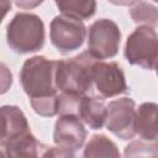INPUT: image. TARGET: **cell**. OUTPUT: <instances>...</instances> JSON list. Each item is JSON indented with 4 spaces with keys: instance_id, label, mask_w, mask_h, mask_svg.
<instances>
[{
    "instance_id": "1",
    "label": "cell",
    "mask_w": 158,
    "mask_h": 158,
    "mask_svg": "<svg viewBox=\"0 0 158 158\" xmlns=\"http://www.w3.org/2000/svg\"><path fill=\"white\" fill-rule=\"evenodd\" d=\"M96 59L88 51L62 60H56L54 85L58 91L73 95L91 93V73Z\"/></svg>"
},
{
    "instance_id": "2",
    "label": "cell",
    "mask_w": 158,
    "mask_h": 158,
    "mask_svg": "<svg viewBox=\"0 0 158 158\" xmlns=\"http://www.w3.org/2000/svg\"><path fill=\"white\" fill-rule=\"evenodd\" d=\"M44 23L42 19L31 12H19L6 27V42L17 54L40 51L44 44Z\"/></svg>"
},
{
    "instance_id": "3",
    "label": "cell",
    "mask_w": 158,
    "mask_h": 158,
    "mask_svg": "<svg viewBox=\"0 0 158 158\" xmlns=\"http://www.w3.org/2000/svg\"><path fill=\"white\" fill-rule=\"evenodd\" d=\"M54 68L56 60L44 56H35L23 62L20 70V83L30 100L58 94L54 85Z\"/></svg>"
},
{
    "instance_id": "4",
    "label": "cell",
    "mask_w": 158,
    "mask_h": 158,
    "mask_svg": "<svg viewBox=\"0 0 158 158\" xmlns=\"http://www.w3.org/2000/svg\"><path fill=\"white\" fill-rule=\"evenodd\" d=\"M158 53V36L154 27L141 25L128 37L123 54L131 65L154 70Z\"/></svg>"
},
{
    "instance_id": "5",
    "label": "cell",
    "mask_w": 158,
    "mask_h": 158,
    "mask_svg": "<svg viewBox=\"0 0 158 158\" xmlns=\"http://www.w3.org/2000/svg\"><path fill=\"white\" fill-rule=\"evenodd\" d=\"M88 52L96 59L104 60L114 58L120 49L121 31L117 23L110 19H99L94 21L89 30Z\"/></svg>"
},
{
    "instance_id": "6",
    "label": "cell",
    "mask_w": 158,
    "mask_h": 158,
    "mask_svg": "<svg viewBox=\"0 0 158 158\" xmlns=\"http://www.w3.org/2000/svg\"><path fill=\"white\" fill-rule=\"evenodd\" d=\"M86 37V27L83 21L65 15H57L49 25V38L53 47L62 54L79 49Z\"/></svg>"
},
{
    "instance_id": "7",
    "label": "cell",
    "mask_w": 158,
    "mask_h": 158,
    "mask_svg": "<svg viewBox=\"0 0 158 158\" xmlns=\"http://www.w3.org/2000/svg\"><path fill=\"white\" fill-rule=\"evenodd\" d=\"M91 91L100 99H109L127 93L125 73L118 63L96 60L91 73Z\"/></svg>"
},
{
    "instance_id": "8",
    "label": "cell",
    "mask_w": 158,
    "mask_h": 158,
    "mask_svg": "<svg viewBox=\"0 0 158 158\" xmlns=\"http://www.w3.org/2000/svg\"><path fill=\"white\" fill-rule=\"evenodd\" d=\"M135 118L136 102L131 98L115 99L106 105V130L123 141L132 139L136 136Z\"/></svg>"
},
{
    "instance_id": "9",
    "label": "cell",
    "mask_w": 158,
    "mask_h": 158,
    "mask_svg": "<svg viewBox=\"0 0 158 158\" xmlns=\"http://www.w3.org/2000/svg\"><path fill=\"white\" fill-rule=\"evenodd\" d=\"M88 132L83 121L72 114L59 115L54 123L53 142L56 146L65 149L73 156L85 143Z\"/></svg>"
},
{
    "instance_id": "10",
    "label": "cell",
    "mask_w": 158,
    "mask_h": 158,
    "mask_svg": "<svg viewBox=\"0 0 158 158\" xmlns=\"http://www.w3.org/2000/svg\"><path fill=\"white\" fill-rule=\"evenodd\" d=\"M30 130L23 111L16 105L0 106V144Z\"/></svg>"
},
{
    "instance_id": "11",
    "label": "cell",
    "mask_w": 158,
    "mask_h": 158,
    "mask_svg": "<svg viewBox=\"0 0 158 158\" xmlns=\"http://www.w3.org/2000/svg\"><path fill=\"white\" fill-rule=\"evenodd\" d=\"M157 112L158 106L156 102H143L136 109L135 130L136 135H139L143 141L157 142Z\"/></svg>"
},
{
    "instance_id": "12",
    "label": "cell",
    "mask_w": 158,
    "mask_h": 158,
    "mask_svg": "<svg viewBox=\"0 0 158 158\" xmlns=\"http://www.w3.org/2000/svg\"><path fill=\"white\" fill-rule=\"evenodd\" d=\"M77 116L91 130H101L105 125L106 106L98 96L84 95L80 99Z\"/></svg>"
},
{
    "instance_id": "13",
    "label": "cell",
    "mask_w": 158,
    "mask_h": 158,
    "mask_svg": "<svg viewBox=\"0 0 158 158\" xmlns=\"http://www.w3.org/2000/svg\"><path fill=\"white\" fill-rule=\"evenodd\" d=\"M42 146L31 130H27L0 144V148L7 157H38L41 156Z\"/></svg>"
},
{
    "instance_id": "14",
    "label": "cell",
    "mask_w": 158,
    "mask_h": 158,
    "mask_svg": "<svg viewBox=\"0 0 158 158\" xmlns=\"http://www.w3.org/2000/svg\"><path fill=\"white\" fill-rule=\"evenodd\" d=\"M62 15L84 21L96 12V0H54Z\"/></svg>"
},
{
    "instance_id": "15",
    "label": "cell",
    "mask_w": 158,
    "mask_h": 158,
    "mask_svg": "<svg viewBox=\"0 0 158 158\" xmlns=\"http://www.w3.org/2000/svg\"><path fill=\"white\" fill-rule=\"evenodd\" d=\"M83 156L89 157H120V152L114 141L102 133L93 135L89 142L85 144Z\"/></svg>"
},
{
    "instance_id": "16",
    "label": "cell",
    "mask_w": 158,
    "mask_h": 158,
    "mask_svg": "<svg viewBox=\"0 0 158 158\" xmlns=\"http://www.w3.org/2000/svg\"><path fill=\"white\" fill-rule=\"evenodd\" d=\"M130 16L135 23L146 25L156 28L158 22V9L156 5L148 1L138 0L130 9Z\"/></svg>"
},
{
    "instance_id": "17",
    "label": "cell",
    "mask_w": 158,
    "mask_h": 158,
    "mask_svg": "<svg viewBox=\"0 0 158 158\" xmlns=\"http://www.w3.org/2000/svg\"><path fill=\"white\" fill-rule=\"evenodd\" d=\"M157 142H148V141H133L126 146L123 156L125 157H136V156H156V153L149 152L151 147H156Z\"/></svg>"
},
{
    "instance_id": "18",
    "label": "cell",
    "mask_w": 158,
    "mask_h": 158,
    "mask_svg": "<svg viewBox=\"0 0 158 158\" xmlns=\"http://www.w3.org/2000/svg\"><path fill=\"white\" fill-rule=\"evenodd\" d=\"M12 79L14 78H12V73L10 68L5 63L0 62V95L6 94L9 91L14 81Z\"/></svg>"
},
{
    "instance_id": "19",
    "label": "cell",
    "mask_w": 158,
    "mask_h": 158,
    "mask_svg": "<svg viewBox=\"0 0 158 158\" xmlns=\"http://www.w3.org/2000/svg\"><path fill=\"white\" fill-rule=\"evenodd\" d=\"M44 0H14L15 5L22 10H32L40 6Z\"/></svg>"
},
{
    "instance_id": "20",
    "label": "cell",
    "mask_w": 158,
    "mask_h": 158,
    "mask_svg": "<svg viewBox=\"0 0 158 158\" xmlns=\"http://www.w3.org/2000/svg\"><path fill=\"white\" fill-rule=\"evenodd\" d=\"M11 6H12V0H0V23L2 22L7 12L11 10Z\"/></svg>"
},
{
    "instance_id": "21",
    "label": "cell",
    "mask_w": 158,
    "mask_h": 158,
    "mask_svg": "<svg viewBox=\"0 0 158 158\" xmlns=\"http://www.w3.org/2000/svg\"><path fill=\"white\" fill-rule=\"evenodd\" d=\"M110 4L116 5V6H131L138 0H107Z\"/></svg>"
},
{
    "instance_id": "22",
    "label": "cell",
    "mask_w": 158,
    "mask_h": 158,
    "mask_svg": "<svg viewBox=\"0 0 158 158\" xmlns=\"http://www.w3.org/2000/svg\"><path fill=\"white\" fill-rule=\"evenodd\" d=\"M153 1H154V2H157V0H153Z\"/></svg>"
}]
</instances>
